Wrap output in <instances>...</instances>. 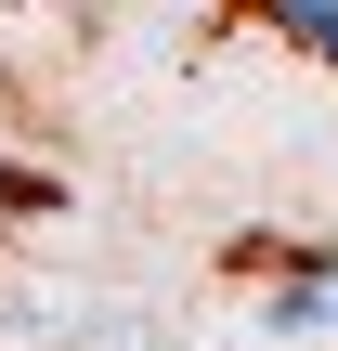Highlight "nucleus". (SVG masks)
<instances>
[{"label":"nucleus","mask_w":338,"mask_h":351,"mask_svg":"<svg viewBox=\"0 0 338 351\" xmlns=\"http://www.w3.org/2000/svg\"><path fill=\"white\" fill-rule=\"evenodd\" d=\"M274 26H287V39H300V52H326V65H338V0H287V13H274Z\"/></svg>","instance_id":"f257e3e1"}]
</instances>
